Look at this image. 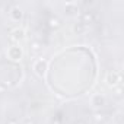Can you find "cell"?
Masks as SVG:
<instances>
[{"label": "cell", "instance_id": "cell-3", "mask_svg": "<svg viewBox=\"0 0 124 124\" xmlns=\"http://www.w3.org/2000/svg\"><path fill=\"white\" fill-rule=\"evenodd\" d=\"M93 19H95V16H93V12H83L82 15H80V22L82 23H85V25H88V23H92L93 22Z\"/></svg>", "mask_w": 124, "mask_h": 124}, {"label": "cell", "instance_id": "cell-1", "mask_svg": "<svg viewBox=\"0 0 124 124\" xmlns=\"http://www.w3.org/2000/svg\"><path fill=\"white\" fill-rule=\"evenodd\" d=\"M34 70L37 72V75H39V76H42L44 73H45V70H47V61L45 60H38L37 63L34 64Z\"/></svg>", "mask_w": 124, "mask_h": 124}, {"label": "cell", "instance_id": "cell-9", "mask_svg": "<svg viewBox=\"0 0 124 124\" xmlns=\"http://www.w3.org/2000/svg\"><path fill=\"white\" fill-rule=\"evenodd\" d=\"M41 47H42V44H41L39 41H37V39L31 42V50H32L34 53H38V51L41 50Z\"/></svg>", "mask_w": 124, "mask_h": 124}, {"label": "cell", "instance_id": "cell-12", "mask_svg": "<svg viewBox=\"0 0 124 124\" xmlns=\"http://www.w3.org/2000/svg\"><path fill=\"white\" fill-rule=\"evenodd\" d=\"M23 124H34V121H32V120H29V118H28V120H25V123H23Z\"/></svg>", "mask_w": 124, "mask_h": 124}, {"label": "cell", "instance_id": "cell-7", "mask_svg": "<svg viewBox=\"0 0 124 124\" xmlns=\"http://www.w3.org/2000/svg\"><path fill=\"white\" fill-rule=\"evenodd\" d=\"M10 16H12V19L13 21H21V18H22V10L19 9V8H13L12 9V12H10Z\"/></svg>", "mask_w": 124, "mask_h": 124}, {"label": "cell", "instance_id": "cell-5", "mask_svg": "<svg viewBox=\"0 0 124 124\" xmlns=\"http://www.w3.org/2000/svg\"><path fill=\"white\" fill-rule=\"evenodd\" d=\"M21 55H22V50H21L19 47L13 45V47L9 50V57H10V58H13V60H18V58H21Z\"/></svg>", "mask_w": 124, "mask_h": 124}, {"label": "cell", "instance_id": "cell-8", "mask_svg": "<svg viewBox=\"0 0 124 124\" xmlns=\"http://www.w3.org/2000/svg\"><path fill=\"white\" fill-rule=\"evenodd\" d=\"M86 31V25L85 23H82V22H79V23H76L75 25V32L78 34V35H80V34H83Z\"/></svg>", "mask_w": 124, "mask_h": 124}, {"label": "cell", "instance_id": "cell-11", "mask_svg": "<svg viewBox=\"0 0 124 124\" xmlns=\"http://www.w3.org/2000/svg\"><path fill=\"white\" fill-rule=\"evenodd\" d=\"M6 124H19V121H18V120H16L15 117H10V118H8Z\"/></svg>", "mask_w": 124, "mask_h": 124}, {"label": "cell", "instance_id": "cell-13", "mask_svg": "<svg viewBox=\"0 0 124 124\" xmlns=\"http://www.w3.org/2000/svg\"><path fill=\"white\" fill-rule=\"evenodd\" d=\"M76 124H85V123H83V121H78Z\"/></svg>", "mask_w": 124, "mask_h": 124}, {"label": "cell", "instance_id": "cell-4", "mask_svg": "<svg viewBox=\"0 0 124 124\" xmlns=\"http://www.w3.org/2000/svg\"><path fill=\"white\" fill-rule=\"evenodd\" d=\"M92 105H93V107H96V108H101V107H104V105H105V98H104L101 93L95 95V96L92 98Z\"/></svg>", "mask_w": 124, "mask_h": 124}, {"label": "cell", "instance_id": "cell-2", "mask_svg": "<svg viewBox=\"0 0 124 124\" xmlns=\"http://www.w3.org/2000/svg\"><path fill=\"white\" fill-rule=\"evenodd\" d=\"M120 80H121V76H120V73H117V72H109V73L107 75V82H108L109 86H115Z\"/></svg>", "mask_w": 124, "mask_h": 124}, {"label": "cell", "instance_id": "cell-6", "mask_svg": "<svg viewBox=\"0 0 124 124\" xmlns=\"http://www.w3.org/2000/svg\"><path fill=\"white\" fill-rule=\"evenodd\" d=\"M23 35H25L23 29H15V31L12 32L10 39H12V41H15V42H19V41H22V39H23Z\"/></svg>", "mask_w": 124, "mask_h": 124}, {"label": "cell", "instance_id": "cell-10", "mask_svg": "<svg viewBox=\"0 0 124 124\" xmlns=\"http://www.w3.org/2000/svg\"><path fill=\"white\" fill-rule=\"evenodd\" d=\"M48 25L51 26V28H58L60 26V19L58 18H50V21H48Z\"/></svg>", "mask_w": 124, "mask_h": 124}]
</instances>
